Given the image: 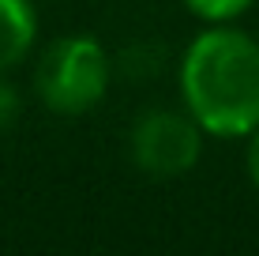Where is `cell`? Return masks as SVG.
Masks as SVG:
<instances>
[{
  "label": "cell",
  "instance_id": "3957f363",
  "mask_svg": "<svg viewBox=\"0 0 259 256\" xmlns=\"http://www.w3.org/2000/svg\"><path fill=\"white\" fill-rule=\"evenodd\" d=\"M203 136L207 132L188 109H147L136 117L128 136L132 162L150 177H184L203 155Z\"/></svg>",
  "mask_w": 259,
  "mask_h": 256
},
{
  "label": "cell",
  "instance_id": "52a82bcc",
  "mask_svg": "<svg viewBox=\"0 0 259 256\" xmlns=\"http://www.w3.org/2000/svg\"><path fill=\"white\" fill-rule=\"evenodd\" d=\"M19 113H23V98H19V91H15L12 83H8L4 76H0V132H8L19 121Z\"/></svg>",
  "mask_w": 259,
  "mask_h": 256
},
{
  "label": "cell",
  "instance_id": "7a4b0ae2",
  "mask_svg": "<svg viewBox=\"0 0 259 256\" xmlns=\"http://www.w3.org/2000/svg\"><path fill=\"white\" fill-rule=\"evenodd\" d=\"M117 60L94 34H64L41 49L34 64V91L46 109L60 117L91 113L109 94Z\"/></svg>",
  "mask_w": 259,
  "mask_h": 256
},
{
  "label": "cell",
  "instance_id": "6da1fadb",
  "mask_svg": "<svg viewBox=\"0 0 259 256\" xmlns=\"http://www.w3.org/2000/svg\"><path fill=\"white\" fill-rule=\"evenodd\" d=\"M181 102L207 136L240 139L259 128V42L233 23H207L181 57Z\"/></svg>",
  "mask_w": 259,
  "mask_h": 256
},
{
  "label": "cell",
  "instance_id": "8992f818",
  "mask_svg": "<svg viewBox=\"0 0 259 256\" xmlns=\"http://www.w3.org/2000/svg\"><path fill=\"white\" fill-rule=\"evenodd\" d=\"M255 0H184V8L203 23H233L237 15H244Z\"/></svg>",
  "mask_w": 259,
  "mask_h": 256
},
{
  "label": "cell",
  "instance_id": "277c9868",
  "mask_svg": "<svg viewBox=\"0 0 259 256\" xmlns=\"http://www.w3.org/2000/svg\"><path fill=\"white\" fill-rule=\"evenodd\" d=\"M38 42L34 0H0V76L19 68Z\"/></svg>",
  "mask_w": 259,
  "mask_h": 256
},
{
  "label": "cell",
  "instance_id": "5b68a950",
  "mask_svg": "<svg viewBox=\"0 0 259 256\" xmlns=\"http://www.w3.org/2000/svg\"><path fill=\"white\" fill-rule=\"evenodd\" d=\"M117 68L132 79H150L162 68V46H158V42H132L117 57Z\"/></svg>",
  "mask_w": 259,
  "mask_h": 256
},
{
  "label": "cell",
  "instance_id": "ba28073f",
  "mask_svg": "<svg viewBox=\"0 0 259 256\" xmlns=\"http://www.w3.org/2000/svg\"><path fill=\"white\" fill-rule=\"evenodd\" d=\"M244 162H248V177H252V185L259 189V128L248 136V155H244Z\"/></svg>",
  "mask_w": 259,
  "mask_h": 256
}]
</instances>
